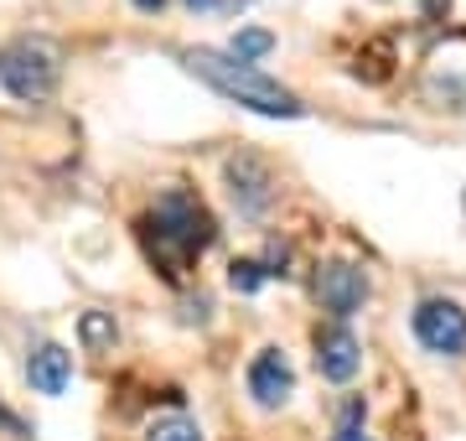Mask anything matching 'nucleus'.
I'll list each match as a JSON object with an SVG mask.
<instances>
[{
    "label": "nucleus",
    "mask_w": 466,
    "mask_h": 441,
    "mask_svg": "<svg viewBox=\"0 0 466 441\" xmlns=\"http://www.w3.org/2000/svg\"><path fill=\"white\" fill-rule=\"evenodd\" d=\"M182 63L198 73L202 84H213L223 99L244 104L254 115H269V119H296L306 104L290 94L285 84H275L269 73H259L254 63H238L233 52H218V47H187Z\"/></svg>",
    "instance_id": "nucleus-1"
},
{
    "label": "nucleus",
    "mask_w": 466,
    "mask_h": 441,
    "mask_svg": "<svg viewBox=\"0 0 466 441\" xmlns=\"http://www.w3.org/2000/svg\"><path fill=\"white\" fill-rule=\"evenodd\" d=\"M0 84L16 99H47L57 88V47L42 36H16L0 47Z\"/></svg>",
    "instance_id": "nucleus-2"
},
{
    "label": "nucleus",
    "mask_w": 466,
    "mask_h": 441,
    "mask_svg": "<svg viewBox=\"0 0 466 441\" xmlns=\"http://www.w3.org/2000/svg\"><path fill=\"white\" fill-rule=\"evenodd\" d=\"M150 229H156V239H161L167 250H177V255H202V250L213 244V219H208V208H202L192 192H182V187L161 192Z\"/></svg>",
    "instance_id": "nucleus-3"
},
{
    "label": "nucleus",
    "mask_w": 466,
    "mask_h": 441,
    "mask_svg": "<svg viewBox=\"0 0 466 441\" xmlns=\"http://www.w3.org/2000/svg\"><path fill=\"white\" fill-rule=\"evenodd\" d=\"M415 338L431 348V354H461L466 348V312L446 296H431V302L415 306Z\"/></svg>",
    "instance_id": "nucleus-4"
},
{
    "label": "nucleus",
    "mask_w": 466,
    "mask_h": 441,
    "mask_svg": "<svg viewBox=\"0 0 466 441\" xmlns=\"http://www.w3.org/2000/svg\"><path fill=\"white\" fill-rule=\"evenodd\" d=\"M249 395L254 405L265 410H280L290 395H296V369H290V358L280 354V348H259L249 364Z\"/></svg>",
    "instance_id": "nucleus-5"
},
{
    "label": "nucleus",
    "mask_w": 466,
    "mask_h": 441,
    "mask_svg": "<svg viewBox=\"0 0 466 441\" xmlns=\"http://www.w3.org/2000/svg\"><path fill=\"white\" fill-rule=\"evenodd\" d=\"M368 296V281L358 265H348V260H327L317 271V302L332 312V317H352L358 306H363Z\"/></svg>",
    "instance_id": "nucleus-6"
},
{
    "label": "nucleus",
    "mask_w": 466,
    "mask_h": 441,
    "mask_svg": "<svg viewBox=\"0 0 466 441\" xmlns=\"http://www.w3.org/2000/svg\"><path fill=\"white\" fill-rule=\"evenodd\" d=\"M363 364V348L352 338L348 327H321L317 333V369L321 379H332V385H348L352 374Z\"/></svg>",
    "instance_id": "nucleus-7"
},
{
    "label": "nucleus",
    "mask_w": 466,
    "mask_h": 441,
    "mask_svg": "<svg viewBox=\"0 0 466 441\" xmlns=\"http://www.w3.org/2000/svg\"><path fill=\"white\" fill-rule=\"evenodd\" d=\"M26 379H32L36 395H63L67 379H73V354L57 348V343H42V348L26 358Z\"/></svg>",
    "instance_id": "nucleus-8"
},
{
    "label": "nucleus",
    "mask_w": 466,
    "mask_h": 441,
    "mask_svg": "<svg viewBox=\"0 0 466 441\" xmlns=\"http://www.w3.org/2000/svg\"><path fill=\"white\" fill-rule=\"evenodd\" d=\"M228 182H233V198L249 208V213H259V208L269 203V177L259 161H249V156H233L228 161Z\"/></svg>",
    "instance_id": "nucleus-9"
},
{
    "label": "nucleus",
    "mask_w": 466,
    "mask_h": 441,
    "mask_svg": "<svg viewBox=\"0 0 466 441\" xmlns=\"http://www.w3.org/2000/svg\"><path fill=\"white\" fill-rule=\"evenodd\" d=\"M146 441H202V431H198L192 415H161V421L146 431Z\"/></svg>",
    "instance_id": "nucleus-10"
},
{
    "label": "nucleus",
    "mask_w": 466,
    "mask_h": 441,
    "mask_svg": "<svg viewBox=\"0 0 466 441\" xmlns=\"http://www.w3.org/2000/svg\"><path fill=\"white\" fill-rule=\"evenodd\" d=\"M269 47H275V36L259 32V26H244V32H238V36L228 42V52L238 57V63H259V57H265Z\"/></svg>",
    "instance_id": "nucleus-11"
},
{
    "label": "nucleus",
    "mask_w": 466,
    "mask_h": 441,
    "mask_svg": "<svg viewBox=\"0 0 466 441\" xmlns=\"http://www.w3.org/2000/svg\"><path fill=\"white\" fill-rule=\"evenodd\" d=\"M265 275H275V271H265L259 260H233L228 281H233V291H259L265 286Z\"/></svg>",
    "instance_id": "nucleus-12"
},
{
    "label": "nucleus",
    "mask_w": 466,
    "mask_h": 441,
    "mask_svg": "<svg viewBox=\"0 0 466 441\" xmlns=\"http://www.w3.org/2000/svg\"><path fill=\"white\" fill-rule=\"evenodd\" d=\"M84 338H88V343H109V338H115V327L104 323V317H94V312H88V317H84Z\"/></svg>",
    "instance_id": "nucleus-13"
},
{
    "label": "nucleus",
    "mask_w": 466,
    "mask_h": 441,
    "mask_svg": "<svg viewBox=\"0 0 466 441\" xmlns=\"http://www.w3.org/2000/svg\"><path fill=\"white\" fill-rule=\"evenodd\" d=\"M0 426H5V431H11V436H32V431H26V426L16 421V415H11V410L0 405Z\"/></svg>",
    "instance_id": "nucleus-14"
},
{
    "label": "nucleus",
    "mask_w": 466,
    "mask_h": 441,
    "mask_svg": "<svg viewBox=\"0 0 466 441\" xmlns=\"http://www.w3.org/2000/svg\"><path fill=\"white\" fill-rule=\"evenodd\" d=\"M337 441H368V436L358 431V426H342V431H337Z\"/></svg>",
    "instance_id": "nucleus-15"
},
{
    "label": "nucleus",
    "mask_w": 466,
    "mask_h": 441,
    "mask_svg": "<svg viewBox=\"0 0 466 441\" xmlns=\"http://www.w3.org/2000/svg\"><path fill=\"white\" fill-rule=\"evenodd\" d=\"M135 5H140V11H161V5H167V0H135Z\"/></svg>",
    "instance_id": "nucleus-16"
},
{
    "label": "nucleus",
    "mask_w": 466,
    "mask_h": 441,
    "mask_svg": "<svg viewBox=\"0 0 466 441\" xmlns=\"http://www.w3.org/2000/svg\"><path fill=\"white\" fill-rule=\"evenodd\" d=\"M187 5H202V11H213L218 0H187Z\"/></svg>",
    "instance_id": "nucleus-17"
}]
</instances>
